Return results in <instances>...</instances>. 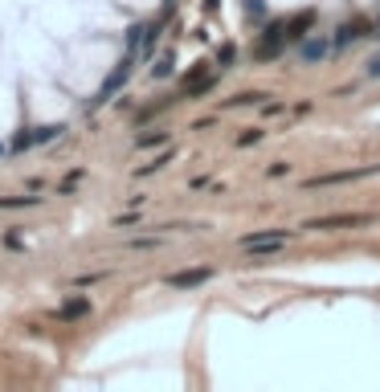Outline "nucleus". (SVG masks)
<instances>
[{
	"mask_svg": "<svg viewBox=\"0 0 380 392\" xmlns=\"http://www.w3.org/2000/svg\"><path fill=\"white\" fill-rule=\"evenodd\" d=\"M286 241H291V229H262V233H246L237 245H241V249L249 254V261L258 266V261H270V258H274V254H278Z\"/></svg>",
	"mask_w": 380,
	"mask_h": 392,
	"instance_id": "1",
	"label": "nucleus"
},
{
	"mask_svg": "<svg viewBox=\"0 0 380 392\" xmlns=\"http://www.w3.org/2000/svg\"><path fill=\"white\" fill-rule=\"evenodd\" d=\"M376 217L372 212H335V217H315L307 221L303 229H311V233H331V229H352V225H372Z\"/></svg>",
	"mask_w": 380,
	"mask_h": 392,
	"instance_id": "2",
	"label": "nucleus"
},
{
	"mask_svg": "<svg viewBox=\"0 0 380 392\" xmlns=\"http://www.w3.org/2000/svg\"><path fill=\"white\" fill-rule=\"evenodd\" d=\"M286 41H291V37H286V21H274V25H266L262 41L254 45V58H258V62H274Z\"/></svg>",
	"mask_w": 380,
	"mask_h": 392,
	"instance_id": "3",
	"label": "nucleus"
},
{
	"mask_svg": "<svg viewBox=\"0 0 380 392\" xmlns=\"http://www.w3.org/2000/svg\"><path fill=\"white\" fill-rule=\"evenodd\" d=\"M380 163L372 168H352V172H331V176H311L307 180V188H331V184H352V180H364V176H376Z\"/></svg>",
	"mask_w": 380,
	"mask_h": 392,
	"instance_id": "4",
	"label": "nucleus"
},
{
	"mask_svg": "<svg viewBox=\"0 0 380 392\" xmlns=\"http://www.w3.org/2000/svg\"><path fill=\"white\" fill-rule=\"evenodd\" d=\"M372 33H376V25H372V21H364V16H356V21L340 25V33L331 37V49H344V45H352L356 37H372Z\"/></svg>",
	"mask_w": 380,
	"mask_h": 392,
	"instance_id": "5",
	"label": "nucleus"
},
{
	"mask_svg": "<svg viewBox=\"0 0 380 392\" xmlns=\"http://www.w3.org/2000/svg\"><path fill=\"white\" fill-rule=\"evenodd\" d=\"M131 62H135V49H127V58H123V62L115 65V74H111V78L102 82V90H99V98H94V102H107L111 94H119V86L131 78Z\"/></svg>",
	"mask_w": 380,
	"mask_h": 392,
	"instance_id": "6",
	"label": "nucleus"
},
{
	"mask_svg": "<svg viewBox=\"0 0 380 392\" xmlns=\"http://www.w3.org/2000/svg\"><path fill=\"white\" fill-rule=\"evenodd\" d=\"M209 278H213V270H209V266H200V270H180V274H168V286H176V290H192V286L209 282Z\"/></svg>",
	"mask_w": 380,
	"mask_h": 392,
	"instance_id": "7",
	"label": "nucleus"
},
{
	"mask_svg": "<svg viewBox=\"0 0 380 392\" xmlns=\"http://www.w3.org/2000/svg\"><path fill=\"white\" fill-rule=\"evenodd\" d=\"M327 49H331V41H323L319 33H307V37L298 41V53H303V62H319Z\"/></svg>",
	"mask_w": 380,
	"mask_h": 392,
	"instance_id": "8",
	"label": "nucleus"
},
{
	"mask_svg": "<svg viewBox=\"0 0 380 392\" xmlns=\"http://www.w3.org/2000/svg\"><path fill=\"white\" fill-rule=\"evenodd\" d=\"M311 25H315V9H307V13H298L295 21H286V37H291V41H303Z\"/></svg>",
	"mask_w": 380,
	"mask_h": 392,
	"instance_id": "9",
	"label": "nucleus"
},
{
	"mask_svg": "<svg viewBox=\"0 0 380 392\" xmlns=\"http://www.w3.org/2000/svg\"><path fill=\"white\" fill-rule=\"evenodd\" d=\"M213 82H217L213 70H209V74H200V78H192V82H184V98H205L209 90H213Z\"/></svg>",
	"mask_w": 380,
	"mask_h": 392,
	"instance_id": "10",
	"label": "nucleus"
},
{
	"mask_svg": "<svg viewBox=\"0 0 380 392\" xmlns=\"http://www.w3.org/2000/svg\"><path fill=\"white\" fill-rule=\"evenodd\" d=\"M86 310H90V303H86V298H70L66 307H62V319H82Z\"/></svg>",
	"mask_w": 380,
	"mask_h": 392,
	"instance_id": "11",
	"label": "nucleus"
},
{
	"mask_svg": "<svg viewBox=\"0 0 380 392\" xmlns=\"http://www.w3.org/2000/svg\"><path fill=\"white\" fill-rule=\"evenodd\" d=\"M172 156H176V147H172V151H164V156H160V160L143 163V168H139V172H135V176H151V172H160V168H164V163H172Z\"/></svg>",
	"mask_w": 380,
	"mask_h": 392,
	"instance_id": "12",
	"label": "nucleus"
},
{
	"mask_svg": "<svg viewBox=\"0 0 380 392\" xmlns=\"http://www.w3.org/2000/svg\"><path fill=\"white\" fill-rule=\"evenodd\" d=\"M160 143H168V131H148V135L135 139V147H160Z\"/></svg>",
	"mask_w": 380,
	"mask_h": 392,
	"instance_id": "13",
	"label": "nucleus"
},
{
	"mask_svg": "<svg viewBox=\"0 0 380 392\" xmlns=\"http://www.w3.org/2000/svg\"><path fill=\"white\" fill-rule=\"evenodd\" d=\"M62 131H66L62 123H58V127H37V131H33V143H50V139H58Z\"/></svg>",
	"mask_w": 380,
	"mask_h": 392,
	"instance_id": "14",
	"label": "nucleus"
},
{
	"mask_svg": "<svg viewBox=\"0 0 380 392\" xmlns=\"http://www.w3.org/2000/svg\"><path fill=\"white\" fill-rule=\"evenodd\" d=\"M258 98H266V94H258V90H246V94H237V98H225V107H254Z\"/></svg>",
	"mask_w": 380,
	"mask_h": 392,
	"instance_id": "15",
	"label": "nucleus"
},
{
	"mask_svg": "<svg viewBox=\"0 0 380 392\" xmlns=\"http://www.w3.org/2000/svg\"><path fill=\"white\" fill-rule=\"evenodd\" d=\"M151 74H156V78H168V74H172V53H164L160 62L151 65Z\"/></svg>",
	"mask_w": 380,
	"mask_h": 392,
	"instance_id": "16",
	"label": "nucleus"
},
{
	"mask_svg": "<svg viewBox=\"0 0 380 392\" xmlns=\"http://www.w3.org/2000/svg\"><path fill=\"white\" fill-rule=\"evenodd\" d=\"M258 139H262V131H258V127H249L246 135H237V147H254Z\"/></svg>",
	"mask_w": 380,
	"mask_h": 392,
	"instance_id": "17",
	"label": "nucleus"
},
{
	"mask_svg": "<svg viewBox=\"0 0 380 392\" xmlns=\"http://www.w3.org/2000/svg\"><path fill=\"white\" fill-rule=\"evenodd\" d=\"M233 58H237V49H233V45H221V53H217V62H221V65H229Z\"/></svg>",
	"mask_w": 380,
	"mask_h": 392,
	"instance_id": "18",
	"label": "nucleus"
},
{
	"mask_svg": "<svg viewBox=\"0 0 380 392\" xmlns=\"http://www.w3.org/2000/svg\"><path fill=\"white\" fill-rule=\"evenodd\" d=\"M286 172H291V163H270L266 168V176H286Z\"/></svg>",
	"mask_w": 380,
	"mask_h": 392,
	"instance_id": "19",
	"label": "nucleus"
},
{
	"mask_svg": "<svg viewBox=\"0 0 380 392\" xmlns=\"http://www.w3.org/2000/svg\"><path fill=\"white\" fill-rule=\"evenodd\" d=\"M364 74H368V78H380V58H372V62L364 65Z\"/></svg>",
	"mask_w": 380,
	"mask_h": 392,
	"instance_id": "20",
	"label": "nucleus"
}]
</instances>
